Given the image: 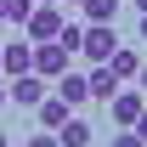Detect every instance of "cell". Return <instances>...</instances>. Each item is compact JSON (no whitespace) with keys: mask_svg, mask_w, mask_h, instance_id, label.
<instances>
[{"mask_svg":"<svg viewBox=\"0 0 147 147\" xmlns=\"http://www.w3.org/2000/svg\"><path fill=\"white\" fill-rule=\"evenodd\" d=\"M85 85H91V96H96V102H102V108H108V96H113V91H119V79H113V74H108V68H102V62H96V68H91V74H85Z\"/></svg>","mask_w":147,"mask_h":147,"instance_id":"cell-11","label":"cell"},{"mask_svg":"<svg viewBox=\"0 0 147 147\" xmlns=\"http://www.w3.org/2000/svg\"><path fill=\"white\" fill-rule=\"evenodd\" d=\"M79 6H85V23H113L125 0H79Z\"/></svg>","mask_w":147,"mask_h":147,"instance_id":"cell-12","label":"cell"},{"mask_svg":"<svg viewBox=\"0 0 147 147\" xmlns=\"http://www.w3.org/2000/svg\"><path fill=\"white\" fill-rule=\"evenodd\" d=\"M68 119H74V108L62 102V96H45V102H40V130H51V136H57Z\"/></svg>","mask_w":147,"mask_h":147,"instance_id":"cell-9","label":"cell"},{"mask_svg":"<svg viewBox=\"0 0 147 147\" xmlns=\"http://www.w3.org/2000/svg\"><path fill=\"white\" fill-rule=\"evenodd\" d=\"M113 147H142V136H136V130H119V136H113Z\"/></svg>","mask_w":147,"mask_h":147,"instance_id":"cell-16","label":"cell"},{"mask_svg":"<svg viewBox=\"0 0 147 147\" xmlns=\"http://www.w3.org/2000/svg\"><path fill=\"white\" fill-rule=\"evenodd\" d=\"M51 96H62V102H68V108H79V102H91V85H85V74H62V79H57V91Z\"/></svg>","mask_w":147,"mask_h":147,"instance_id":"cell-7","label":"cell"},{"mask_svg":"<svg viewBox=\"0 0 147 147\" xmlns=\"http://www.w3.org/2000/svg\"><path fill=\"white\" fill-rule=\"evenodd\" d=\"M102 68H108L113 79H119V85H125V79H136V74H142V57L130 51V45H119V51H113L108 62H102Z\"/></svg>","mask_w":147,"mask_h":147,"instance_id":"cell-8","label":"cell"},{"mask_svg":"<svg viewBox=\"0 0 147 147\" xmlns=\"http://www.w3.org/2000/svg\"><path fill=\"white\" fill-rule=\"evenodd\" d=\"M0 17H6V0H0Z\"/></svg>","mask_w":147,"mask_h":147,"instance_id":"cell-24","label":"cell"},{"mask_svg":"<svg viewBox=\"0 0 147 147\" xmlns=\"http://www.w3.org/2000/svg\"><path fill=\"white\" fill-rule=\"evenodd\" d=\"M91 136H96V130H91V119H79V113H74L68 125L57 130V147H91Z\"/></svg>","mask_w":147,"mask_h":147,"instance_id":"cell-10","label":"cell"},{"mask_svg":"<svg viewBox=\"0 0 147 147\" xmlns=\"http://www.w3.org/2000/svg\"><path fill=\"white\" fill-rule=\"evenodd\" d=\"M130 130H136V136H142V147H147V108H142V119H136Z\"/></svg>","mask_w":147,"mask_h":147,"instance_id":"cell-17","label":"cell"},{"mask_svg":"<svg viewBox=\"0 0 147 147\" xmlns=\"http://www.w3.org/2000/svg\"><path fill=\"white\" fill-rule=\"evenodd\" d=\"M79 40H85L79 23H62V28H57V45H62V51H79Z\"/></svg>","mask_w":147,"mask_h":147,"instance_id":"cell-13","label":"cell"},{"mask_svg":"<svg viewBox=\"0 0 147 147\" xmlns=\"http://www.w3.org/2000/svg\"><path fill=\"white\" fill-rule=\"evenodd\" d=\"M136 85H142V96H147V62H142V74H136Z\"/></svg>","mask_w":147,"mask_h":147,"instance_id":"cell-18","label":"cell"},{"mask_svg":"<svg viewBox=\"0 0 147 147\" xmlns=\"http://www.w3.org/2000/svg\"><path fill=\"white\" fill-rule=\"evenodd\" d=\"M68 62H74V51H62L57 40H45V45H34V74L45 79V85H57V79L68 74Z\"/></svg>","mask_w":147,"mask_h":147,"instance_id":"cell-1","label":"cell"},{"mask_svg":"<svg viewBox=\"0 0 147 147\" xmlns=\"http://www.w3.org/2000/svg\"><path fill=\"white\" fill-rule=\"evenodd\" d=\"M23 147H57V136H51V130H34V136H28Z\"/></svg>","mask_w":147,"mask_h":147,"instance_id":"cell-15","label":"cell"},{"mask_svg":"<svg viewBox=\"0 0 147 147\" xmlns=\"http://www.w3.org/2000/svg\"><path fill=\"white\" fill-rule=\"evenodd\" d=\"M0 108H6V79H0Z\"/></svg>","mask_w":147,"mask_h":147,"instance_id":"cell-20","label":"cell"},{"mask_svg":"<svg viewBox=\"0 0 147 147\" xmlns=\"http://www.w3.org/2000/svg\"><path fill=\"white\" fill-rule=\"evenodd\" d=\"M23 28H28V45H45V40H57V28H62V11H57V6H34Z\"/></svg>","mask_w":147,"mask_h":147,"instance_id":"cell-5","label":"cell"},{"mask_svg":"<svg viewBox=\"0 0 147 147\" xmlns=\"http://www.w3.org/2000/svg\"><path fill=\"white\" fill-rule=\"evenodd\" d=\"M142 108H147V96H142V91H125V85L108 96V119H113L119 130H130V125H136V119H142Z\"/></svg>","mask_w":147,"mask_h":147,"instance_id":"cell-3","label":"cell"},{"mask_svg":"<svg viewBox=\"0 0 147 147\" xmlns=\"http://www.w3.org/2000/svg\"><path fill=\"white\" fill-rule=\"evenodd\" d=\"M136 11H147V0H136Z\"/></svg>","mask_w":147,"mask_h":147,"instance_id":"cell-22","label":"cell"},{"mask_svg":"<svg viewBox=\"0 0 147 147\" xmlns=\"http://www.w3.org/2000/svg\"><path fill=\"white\" fill-rule=\"evenodd\" d=\"M0 68L11 74V79H17V74H34V45H28V40H11V45L0 51Z\"/></svg>","mask_w":147,"mask_h":147,"instance_id":"cell-6","label":"cell"},{"mask_svg":"<svg viewBox=\"0 0 147 147\" xmlns=\"http://www.w3.org/2000/svg\"><path fill=\"white\" fill-rule=\"evenodd\" d=\"M28 11H34V0H6V17L17 23V28H23V23H28Z\"/></svg>","mask_w":147,"mask_h":147,"instance_id":"cell-14","label":"cell"},{"mask_svg":"<svg viewBox=\"0 0 147 147\" xmlns=\"http://www.w3.org/2000/svg\"><path fill=\"white\" fill-rule=\"evenodd\" d=\"M0 147H11V136H6V130H0Z\"/></svg>","mask_w":147,"mask_h":147,"instance_id":"cell-21","label":"cell"},{"mask_svg":"<svg viewBox=\"0 0 147 147\" xmlns=\"http://www.w3.org/2000/svg\"><path fill=\"white\" fill-rule=\"evenodd\" d=\"M136 34H142V40H147V11H142V28H136Z\"/></svg>","mask_w":147,"mask_h":147,"instance_id":"cell-19","label":"cell"},{"mask_svg":"<svg viewBox=\"0 0 147 147\" xmlns=\"http://www.w3.org/2000/svg\"><path fill=\"white\" fill-rule=\"evenodd\" d=\"M45 96H51V85H45L40 74H17V79L6 85V102H17V108H40Z\"/></svg>","mask_w":147,"mask_h":147,"instance_id":"cell-4","label":"cell"},{"mask_svg":"<svg viewBox=\"0 0 147 147\" xmlns=\"http://www.w3.org/2000/svg\"><path fill=\"white\" fill-rule=\"evenodd\" d=\"M79 51L91 57V62H108L119 51V34H113V23H85V40H79Z\"/></svg>","mask_w":147,"mask_h":147,"instance_id":"cell-2","label":"cell"},{"mask_svg":"<svg viewBox=\"0 0 147 147\" xmlns=\"http://www.w3.org/2000/svg\"><path fill=\"white\" fill-rule=\"evenodd\" d=\"M34 6H57V0H34Z\"/></svg>","mask_w":147,"mask_h":147,"instance_id":"cell-23","label":"cell"}]
</instances>
